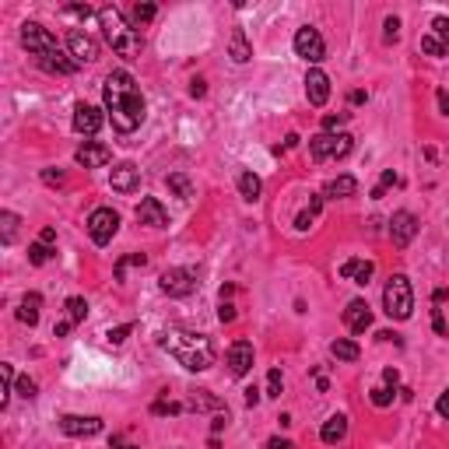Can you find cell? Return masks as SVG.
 Listing matches in <instances>:
<instances>
[{
    "label": "cell",
    "mask_w": 449,
    "mask_h": 449,
    "mask_svg": "<svg viewBox=\"0 0 449 449\" xmlns=\"http://www.w3.org/2000/svg\"><path fill=\"white\" fill-rule=\"evenodd\" d=\"M102 98L109 109V120L120 134H134L144 123V95L137 91L134 78L127 71H112L102 85Z\"/></svg>",
    "instance_id": "obj_1"
},
{
    "label": "cell",
    "mask_w": 449,
    "mask_h": 449,
    "mask_svg": "<svg viewBox=\"0 0 449 449\" xmlns=\"http://www.w3.org/2000/svg\"><path fill=\"white\" fill-rule=\"evenodd\" d=\"M168 355H173L186 372H207L214 365V344L204 333H190V330H165L158 341Z\"/></svg>",
    "instance_id": "obj_2"
},
{
    "label": "cell",
    "mask_w": 449,
    "mask_h": 449,
    "mask_svg": "<svg viewBox=\"0 0 449 449\" xmlns=\"http://www.w3.org/2000/svg\"><path fill=\"white\" fill-rule=\"evenodd\" d=\"M98 25H102L105 42H109L112 49H116V53L123 56V60H134V56H141L144 39H141L137 28H130V25L123 21L120 8H102V11H98Z\"/></svg>",
    "instance_id": "obj_3"
},
{
    "label": "cell",
    "mask_w": 449,
    "mask_h": 449,
    "mask_svg": "<svg viewBox=\"0 0 449 449\" xmlns=\"http://www.w3.org/2000/svg\"><path fill=\"white\" fill-rule=\"evenodd\" d=\"M382 309L389 319H411L414 312V292H411V281L404 274H393L382 288Z\"/></svg>",
    "instance_id": "obj_4"
},
{
    "label": "cell",
    "mask_w": 449,
    "mask_h": 449,
    "mask_svg": "<svg viewBox=\"0 0 449 449\" xmlns=\"http://www.w3.org/2000/svg\"><path fill=\"white\" fill-rule=\"evenodd\" d=\"M351 148H355V137L351 134H316L312 141H309V155L316 158V161H326V158H348L351 155Z\"/></svg>",
    "instance_id": "obj_5"
},
{
    "label": "cell",
    "mask_w": 449,
    "mask_h": 449,
    "mask_svg": "<svg viewBox=\"0 0 449 449\" xmlns=\"http://www.w3.org/2000/svg\"><path fill=\"white\" fill-rule=\"evenodd\" d=\"M120 232V214L112 211V207H95L91 218H88V236L95 246H109L112 236Z\"/></svg>",
    "instance_id": "obj_6"
},
{
    "label": "cell",
    "mask_w": 449,
    "mask_h": 449,
    "mask_svg": "<svg viewBox=\"0 0 449 449\" xmlns=\"http://www.w3.org/2000/svg\"><path fill=\"white\" fill-rule=\"evenodd\" d=\"M158 288L165 295H173V299H186V295L197 292V274L190 267H173V270H165L158 277Z\"/></svg>",
    "instance_id": "obj_7"
},
{
    "label": "cell",
    "mask_w": 449,
    "mask_h": 449,
    "mask_svg": "<svg viewBox=\"0 0 449 449\" xmlns=\"http://www.w3.org/2000/svg\"><path fill=\"white\" fill-rule=\"evenodd\" d=\"M21 46L35 56V60L60 49V46H56V35H53L49 28H42L39 21H25V25H21Z\"/></svg>",
    "instance_id": "obj_8"
},
{
    "label": "cell",
    "mask_w": 449,
    "mask_h": 449,
    "mask_svg": "<svg viewBox=\"0 0 449 449\" xmlns=\"http://www.w3.org/2000/svg\"><path fill=\"white\" fill-rule=\"evenodd\" d=\"M295 53L302 56L306 64H319L323 56H326V46H323V35L312 28V25H306V28H299L295 32Z\"/></svg>",
    "instance_id": "obj_9"
},
{
    "label": "cell",
    "mask_w": 449,
    "mask_h": 449,
    "mask_svg": "<svg viewBox=\"0 0 449 449\" xmlns=\"http://www.w3.org/2000/svg\"><path fill=\"white\" fill-rule=\"evenodd\" d=\"M418 236V218L411 214V211H397L393 214V221H389V239H393V246H411V239Z\"/></svg>",
    "instance_id": "obj_10"
},
{
    "label": "cell",
    "mask_w": 449,
    "mask_h": 449,
    "mask_svg": "<svg viewBox=\"0 0 449 449\" xmlns=\"http://www.w3.org/2000/svg\"><path fill=\"white\" fill-rule=\"evenodd\" d=\"M60 432L71 435V439H88V435L102 432V421L91 418V414H64L60 418Z\"/></svg>",
    "instance_id": "obj_11"
},
{
    "label": "cell",
    "mask_w": 449,
    "mask_h": 449,
    "mask_svg": "<svg viewBox=\"0 0 449 449\" xmlns=\"http://www.w3.org/2000/svg\"><path fill=\"white\" fill-rule=\"evenodd\" d=\"M109 186L116 193H134L141 186V168L134 161H120L116 168H112V176H109Z\"/></svg>",
    "instance_id": "obj_12"
},
{
    "label": "cell",
    "mask_w": 449,
    "mask_h": 449,
    "mask_svg": "<svg viewBox=\"0 0 449 449\" xmlns=\"http://www.w3.org/2000/svg\"><path fill=\"white\" fill-rule=\"evenodd\" d=\"M74 130L85 134V137H95L102 130V109H95L88 102H78L74 105Z\"/></svg>",
    "instance_id": "obj_13"
},
{
    "label": "cell",
    "mask_w": 449,
    "mask_h": 449,
    "mask_svg": "<svg viewBox=\"0 0 449 449\" xmlns=\"http://www.w3.org/2000/svg\"><path fill=\"white\" fill-rule=\"evenodd\" d=\"M67 49H71V56L78 64H91L95 56H98V42L88 35V32H81V28H74L71 35H67Z\"/></svg>",
    "instance_id": "obj_14"
},
{
    "label": "cell",
    "mask_w": 449,
    "mask_h": 449,
    "mask_svg": "<svg viewBox=\"0 0 449 449\" xmlns=\"http://www.w3.org/2000/svg\"><path fill=\"white\" fill-rule=\"evenodd\" d=\"M109 158H112V151L105 144H98V141H85L78 148V155H74V161L81 168H102V165H109Z\"/></svg>",
    "instance_id": "obj_15"
},
{
    "label": "cell",
    "mask_w": 449,
    "mask_h": 449,
    "mask_svg": "<svg viewBox=\"0 0 449 449\" xmlns=\"http://www.w3.org/2000/svg\"><path fill=\"white\" fill-rule=\"evenodd\" d=\"M344 326H348L351 333H365V330L372 326V309H369L365 299H351V302H348V309H344Z\"/></svg>",
    "instance_id": "obj_16"
},
{
    "label": "cell",
    "mask_w": 449,
    "mask_h": 449,
    "mask_svg": "<svg viewBox=\"0 0 449 449\" xmlns=\"http://www.w3.org/2000/svg\"><path fill=\"white\" fill-rule=\"evenodd\" d=\"M137 221L148 224V229H165V224H168V211L161 207L158 197H144L141 207H137Z\"/></svg>",
    "instance_id": "obj_17"
},
{
    "label": "cell",
    "mask_w": 449,
    "mask_h": 449,
    "mask_svg": "<svg viewBox=\"0 0 449 449\" xmlns=\"http://www.w3.org/2000/svg\"><path fill=\"white\" fill-rule=\"evenodd\" d=\"M306 98H309V105H326V98H330V78L319 71V67H312L309 74H306Z\"/></svg>",
    "instance_id": "obj_18"
},
{
    "label": "cell",
    "mask_w": 449,
    "mask_h": 449,
    "mask_svg": "<svg viewBox=\"0 0 449 449\" xmlns=\"http://www.w3.org/2000/svg\"><path fill=\"white\" fill-rule=\"evenodd\" d=\"M249 369H253V344H249V341H236V344L229 348V372L243 379Z\"/></svg>",
    "instance_id": "obj_19"
},
{
    "label": "cell",
    "mask_w": 449,
    "mask_h": 449,
    "mask_svg": "<svg viewBox=\"0 0 449 449\" xmlns=\"http://www.w3.org/2000/svg\"><path fill=\"white\" fill-rule=\"evenodd\" d=\"M372 270H376L372 260H344V263H341V277L355 281V285H369Z\"/></svg>",
    "instance_id": "obj_20"
},
{
    "label": "cell",
    "mask_w": 449,
    "mask_h": 449,
    "mask_svg": "<svg viewBox=\"0 0 449 449\" xmlns=\"http://www.w3.org/2000/svg\"><path fill=\"white\" fill-rule=\"evenodd\" d=\"M348 435V418L344 414H330L326 421H323V428H319V439L326 442V446H337Z\"/></svg>",
    "instance_id": "obj_21"
},
{
    "label": "cell",
    "mask_w": 449,
    "mask_h": 449,
    "mask_svg": "<svg viewBox=\"0 0 449 449\" xmlns=\"http://www.w3.org/2000/svg\"><path fill=\"white\" fill-rule=\"evenodd\" d=\"M39 67L49 71V74H74V71H78V60H67V56L56 49V53H49V56H39Z\"/></svg>",
    "instance_id": "obj_22"
},
{
    "label": "cell",
    "mask_w": 449,
    "mask_h": 449,
    "mask_svg": "<svg viewBox=\"0 0 449 449\" xmlns=\"http://www.w3.org/2000/svg\"><path fill=\"white\" fill-rule=\"evenodd\" d=\"M229 53H232V60H236V64H249V60H253V46H249V39H246L243 28H232Z\"/></svg>",
    "instance_id": "obj_23"
},
{
    "label": "cell",
    "mask_w": 449,
    "mask_h": 449,
    "mask_svg": "<svg viewBox=\"0 0 449 449\" xmlns=\"http://www.w3.org/2000/svg\"><path fill=\"white\" fill-rule=\"evenodd\" d=\"M323 200H326L323 193H312V197H309V204H306V207L299 211V218H295V229H299V232H309V224H312V221L319 218V211H323Z\"/></svg>",
    "instance_id": "obj_24"
},
{
    "label": "cell",
    "mask_w": 449,
    "mask_h": 449,
    "mask_svg": "<svg viewBox=\"0 0 449 449\" xmlns=\"http://www.w3.org/2000/svg\"><path fill=\"white\" fill-rule=\"evenodd\" d=\"M165 186L173 190L179 200H193V197H197V186L190 183L186 173H168V176H165Z\"/></svg>",
    "instance_id": "obj_25"
},
{
    "label": "cell",
    "mask_w": 449,
    "mask_h": 449,
    "mask_svg": "<svg viewBox=\"0 0 449 449\" xmlns=\"http://www.w3.org/2000/svg\"><path fill=\"white\" fill-rule=\"evenodd\" d=\"M39 309H42V295H39V292H28V295L21 299V306H18V319L28 323V326H35V323H39Z\"/></svg>",
    "instance_id": "obj_26"
},
{
    "label": "cell",
    "mask_w": 449,
    "mask_h": 449,
    "mask_svg": "<svg viewBox=\"0 0 449 449\" xmlns=\"http://www.w3.org/2000/svg\"><path fill=\"white\" fill-rule=\"evenodd\" d=\"M428 39L435 42L439 56H449V18H446V15H439V18L432 21V32H428Z\"/></svg>",
    "instance_id": "obj_27"
},
{
    "label": "cell",
    "mask_w": 449,
    "mask_h": 449,
    "mask_svg": "<svg viewBox=\"0 0 449 449\" xmlns=\"http://www.w3.org/2000/svg\"><path fill=\"white\" fill-rule=\"evenodd\" d=\"M330 355H333L337 362H358V358H362V348H358L355 341H348V337H337V341L330 344Z\"/></svg>",
    "instance_id": "obj_28"
},
{
    "label": "cell",
    "mask_w": 449,
    "mask_h": 449,
    "mask_svg": "<svg viewBox=\"0 0 449 449\" xmlns=\"http://www.w3.org/2000/svg\"><path fill=\"white\" fill-rule=\"evenodd\" d=\"M355 190H358V179H355V176H337V179L326 183L323 197H337V200H341V197H351Z\"/></svg>",
    "instance_id": "obj_29"
},
{
    "label": "cell",
    "mask_w": 449,
    "mask_h": 449,
    "mask_svg": "<svg viewBox=\"0 0 449 449\" xmlns=\"http://www.w3.org/2000/svg\"><path fill=\"white\" fill-rule=\"evenodd\" d=\"M239 193H243V200L256 204V200H260V193H263L260 176H256V173H239Z\"/></svg>",
    "instance_id": "obj_30"
},
{
    "label": "cell",
    "mask_w": 449,
    "mask_h": 449,
    "mask_svg": "<svg viewBox=\"0 0 449 449\" xmlns=\"http://www.w3.org/2000/svg\"><path fill=\"white\" fill-rule=\"evenodd\" d=\"M18 236V214L15 211H0V239H4V246H11Z\"/></svg>",
    "instance_id": "obj_31"
},
{
    "label": "cell",
    "mask_w": 449,
    "mask_h": 449,
    "mask_svg": "<svg viewBox=\"0 0 449 449\" xmlns=\"http://www.w3.org/2000/svg\"><path fill=\"white\" fill-rule=\"evenodd\" d=\"M190 411H229L224 407V400H218V397H211L207 389H200L197 397L190 400Z\"/></svg>",
    "instance_id": "obj_32"
},
{
    "label": "cell",
    "mask_w": 449,
    "mask_h": 449,
    "mask_svg": "<svg viewBox=\"0 0 449 449\" xmlns=\"http://www.w3.org/2000/svg\"><path fill=\"white\" fill-rule=\"evenodd\" d=\"M85 316H88V302L81 299V295H74V299H67V319L78 326V323H85Z\"/></svg>",
    "instance_id": "obj_33"
},
{
    "label": "cell",
    "mask_w": 449,
    "mask_h": 449,
    "mask_svg": "<svg viewBox=\"0 0 449 449\" xmlns=\"http://www.w3.org/2000/svg\"><path fill=\"white\" fill-rule=\"evenodd\" d=\"M53 260V249L46 246V243H32L28 246V263L32 267H42V263H49Z\"/></svg>",
    "instance_id": "obj_34"
},
{
    "label": "cell",
    "mask_w": 449,
    "mask_h": 449,
    "mask_svg": "<svg viewBox=\"0 0 449 449\" xmlns=\"http://www.w3.org/2000/svg\"><path fill=\"white\" fill-rule=\"evenodd\" d=\"M397 183H400V176L393 173V168H386L382 179H379V186L372 190V200H382V197H386V190H389V186H397Z\"/></svg>",
    "instance_id": "obj_35"
},
{
    "label": "cell",
    "mask_w": 449,
    "mask_h": 449,
    "mask_svg": "<svg viewBox=\"0 0 449 449\" xmlns=\"http://www.w3.org/2000/svg\"><path fill=\"white\" fill-rule=\"evenodd\" d=\"M351 120V112H337V116H333V112H330V116H323V134H341V127Z\"/></svg>",
    "instance_id": "obj_36"
},
{
    "label": "cell",
    "mask_w": 449,
    "mask_h": 449,
    "mask_svg": "<svg viewBox=\"0 0 449 449\" xmlns=\"http://www.w3.org/2000/svg\"><path fill=\"white\" fill-rule=\"evenodd\" d=\"M0 376H4V393H0V407H8V400H11V386H15V369L4 362V365H0Z\"/></svg>",
    "instance_id": "obj_37"
},
{
    "label": "cell",
    "mask_w": 449,
    "mask_h": 449,
    "mask_svg": "<svg viewBox=\"0 0 449 449\" xmlns=\"http://www.w3.org/2000/svg\"><path fill=\"white\" fill-rule=\"evenodd\" d=\"M130 330H134V323H123V326H112V330L105 333V341H109V344H123L127 337H130Z\"/></svg>",
    "instance_id": "obj_38"
},
{
    "label": "cell",
    "mask_w": 449,
    "mask_h": 449,
    "mask_svg": "<svg viewBox=\"0 0 449 449\" xmlns=\"http://www.w3.org/2000/svg\"><path fill=\"white\" fill-rule=\"evenodd\" d=\"M281 386H285V379H281V369H270V372H267V397H281Z\"/></svg>",
    "instance_id": "obj_39"
},
{
    "label": "cell",
    "mask_w": 449,
    "mask_h": 449,
    "mask_svg": "<svg viewBox=\"0 0 449 449\" xmlns=\"http://www.w3.org/2000/svg\"><path fill=\"white\" fill-rule=\"evenodd\" d=\"M155 15H158L155 4H134V21H137V25H148Z\"/></svg>",
    "instance_id": "obj_40"
},
{
    "label": "cell",
    "mask_w": 449,
    "mask_h": 449,
    "mask_svg": "<svg viewBox=\"0 0 449 449\" xmlns=\"http://www.w3.org/2000/svg\"><path fill=\"white\" fill-rule=\"evenodd\" d=\"M372 404H376V407H389V404H393V389H389V386H376V389H372Z\"/></svg>",
    "instance_id": "obj_41"
},
{
    "label": "cell",
    "mask_w": 449,
    "mask_h": 449,
    "mask_svg": "<svg viewBox=\"0 0 449 449\" xmlns=\"http://www.w3.org/2000/svg\"><path fill=\"white\" fill-rule=\"evenodd\" d=\"M183 411V404H176V400H155L151 404V414H179Z\"/></svg>",
    "instance_id": "obj_42"
},
{
    "label": "cell",
    "mask_w": 449,
    "mask_h": 449,
    "mask_svg": "<svg viewBox=\"0 0 449 449\" xmlns=\"http://www.w3.org/2000/svg\"><path fill=\"white\" fill-rule=\"evenodd\" d=\"M130 263H137V267H144V263H148V256H144V253H134V256H127V260H120V263H116V281H123V270H127Z\"/></svg>",
    "instance_id": "obj_43"
},
{
    "label": "cell",
    "mask_w": 449,
    "mask_h": 449,
    "mask_svg": "<svg viewBox=\"0 0 449 449\" xmlns=\"http://www.w3.org/2000/svg\"><path fill=\"white\" fill-rule=\"evenodd\" d=\"M42 183L46 186H64V173L60 168H42Z\"/></svg>",
    "instance_id": "obj_44"
},
{
    "label": "cell",
    "mask_w": 449,
    "mask_h": 449,
    "mask_svg": "<svg viewBox=\"0 0 449 449\" xmlns=\"http://www.w3.org/2000/svg\"><path fill=\"white\" fill-rule=\"evenodd\" d=\"M382 28H386V32H382V35H386V42H397V39H400V21H397V18H386V25H382Z\"/></svg>",
    "instance_id": "obj_45"
},
{
    "label": "cell",
    "mask_w": 449,
    "mask_h": 449,
    "mask_svg": "<svg viewBox=\"0 0 449 449\" xmlns=\"http://www.w3.org/2000/svg\"><path fill=\"white\" fill-rule=\"evenodd\" d=\"M18 393H21L25 400H32V397H35V382H32L28 376H21V379H18Z\"/></svg>",
    "instance_id": "obj_46"
},
{
    "label": "cell",
    "mask_w": 449,
    "mask_h": 449,
    "mask_svg": "<svg viewBox=\"0 0 449 449\" xmlns=\"http://www.w3.org/2000/svg\"><path fill=\"white\" fill-rule=\"evenodd\" d=\"M432 323H435V333H439V337H449V326H446V319H442V309H432Z\"/></svg>",
    "instance_id": "obj_47"
},
{
    "label": "cell",
    "mask_w": 449,
    "mask_h": 449,
    "mask_svg": "<svg viewBox=\"0 0 449 449\" xmlns=\"http://www.w3.org/2000/svg\"><path fill=\"white\" fill-rule=\"evenodd\" d=\"M435 411H439V418H446V421H449V389H442V397H439Z\"/></svg>",
    "instance_id": "obj_48"
},
{
    "label": "cell",
    "mask_w": 449,
    "mask_h": 449,
    "mask_svg": "<svg viewBox=\"0 0 449 449\" xmlns=\"http://www.w3.org/2000/svg\"><path fill=\"white\" fill-rule=\"evenodd\" d=\"M218 319H221V323H232V319H236V306L221 302V309H218Z\"/></svg>",
    "instance_id": "obj_49"
},
{
    "label": "cell",
    "mask_w": 449,
    "mask_h": 449,
    "mask_svg": "<svg viewBox=\"0 0 449 449\" xmlns=\"http://www.w3.org/2000/svg\"><path fill=\"white\" fill-rule=\"evenodd\" d=\"M382 382H386L389 389H397V382H400V372H397V369H386V372H382Z\"/></svg>",
    "instance_id": "obj_50"
},
{
    "label": "cell",
    "mask_w": 449,
    "mask_h": 449,
    "mask_svg": "<svg viewBox=\"0 0 449 449\" xmlns=\"http://www.w3.org/2000/svg\"><path fill=\"white\" fill-rule=\"evenodd\" d=\"M64 11H67V15H78V18H88V15H91V8H88V4H67Z\"/></svg>",
    "instance_id": "obj_51"
},
{
    "label": "cell",
    "mask_w": 449,
    "mask_h": 449,
    "mask_svg": "<svg viewBox=\"0 0 449 449\" xmlns=\"http://www.w3.org/2000/svg\"><path fill=\"white\" fill-rule=\"evenodd\" d=\"M71 330H74V323H71V319H60V323L53 326V337H67Z\"/></svg>",
    "instance_id": "obj_52"
},
{
    "label": "cell",
    "mask_w": 449,
    "mask_h": 449,
    "mask_svg": "<svg viewBox=\"0 0 449 449\" xmlns=\"http://www.w3.org/2000/svg\"><path fill=\"white\" fill-rule=\"evenodd\" d=\"M224 425H229V411H218V414H214V421H211V432H221Z\"/></svg>",
    "instance_id": "obj_53"
},
{
    "label": "cell",
    "mask_w": 449,
    "mask_h": 449,
    "mask_svg": "<svg viewBox=\"0 0 449 449\" xmlns=\"http://www.w3.org/2000/svg\"><path fill=\"white\" fill-rule=\"evenodd\" d=\"M256 404H260V389L249 386V389H246V407H256Z\"/></svg>",
    "instance_id": "obj_54"
},
{
    "label": "cell",
    "mask_w": 449,
    "mask_h": 449,
    "mask_svg": "<svg viewBox=\"0 0 449 449\" xmlns=\"http://www.w3.org/2000/svg\"><path fill=\"white\" fill-rule=\"evenodd\" d=\"M39 243L53 246V243H56V229H42V232H39Z\"/></svg>",
    "instance_id": "obj_55"
},
{
    "label": "cell",
    "mask_w": 449,
    "mask_h": 449,
    "mask_svg": "<svg viewBox=\"0 0 449 449\" xmlns=\"http://www.w3.org/2000/svg\"><path fill=\"white\" fill-rule=\"evenodd\" d=\"M204 91H207V88H204V81L197 78V81L190 85V95H193V98H204Z\"/></svg>",
    "instance_id": "obj_56"
},
{
    "label": "cell",
    "mask_w": 449,
    "mask_h": 449,
    "mask_svg": "<svg viewBox=\"0 0 449 449\" xmlns=\"http://www.w3.org/2000/svg\"><path fill=\"white\" fill-rule=\"evenodd\" d=\"M112 449H137V446H130L123 435H112Z\"/></svg>",
    "instance_id": "obj_57"
},
{
    "label": "cell",
    "mask_w": 449,
    "mask_h": 449,
    "mask_svg": "<svg viewBox=\"0 0 449 449\" xmlns=\"http://www.w3.org/2000/svg\"><path fill=\"white\" fill-rule=\"evenodd\" d=\"M267 449H292V442H288V439H270Z\"/></svg>",
    "instance_id": "obj_58"
},
{
    "label": "cell",
    "mask_w": 449,
    "mask_h": 449,
    "mask_svg": "<svg viewBox=\"0 0 449 449\" xmlns=\"http://www.w3.org/2000/svg\"><path fill=\"white\" fill-rule=\"evenodd\" d=\"M439 109H442V112H446V116H449V91H446V88L439 91Z\"/></svg>",
    "instance_id": "obj_59"
},
{
    "label": "cell",
    "mask_w": 449,
    "mask_h": 449,
    "mask_svg": "<svg viewBox=\"0 0 449 449\" xmlns=\"http://www.w3.org/2000/svg\"><path fill=\"white\" fill-rule=\"evenodd\" d=\"M351 102H355V105H362V102H369V91H362V88H355V91H351Z\"/></svg>",
    "instance_id": "obj_60"
},
{
    "label": "cell",
    "mask_w": 449,
    "mask_h": 449,
    "mask_svg": "<svg viewBox=\"0 0 449 449\" xmlns=\"http://www.w3.org/2000/svg\"><path fill=\"white\" fill-rule=\"evenodd\" d=\"M446 295H449L446 288H435V295H432V299H435V306H442V302H446Z\"/></svg>",
    "instance_id": "obj_61"
},
{
    "label": "cell",
    "mask_w": 449,
    "mask_h": 449,
    "mask_svg": "<svg viewBox=\"0 0 449 449\" xmlns=\"http://www.w3.org/2000/svg\"><path fill=\"white\" fill-rule=\"evenodd\" d=\"M285 148H299V134H288V137H285Z\"/></svg>",
    "instance_id": "obj_62"
}]
</instances>
